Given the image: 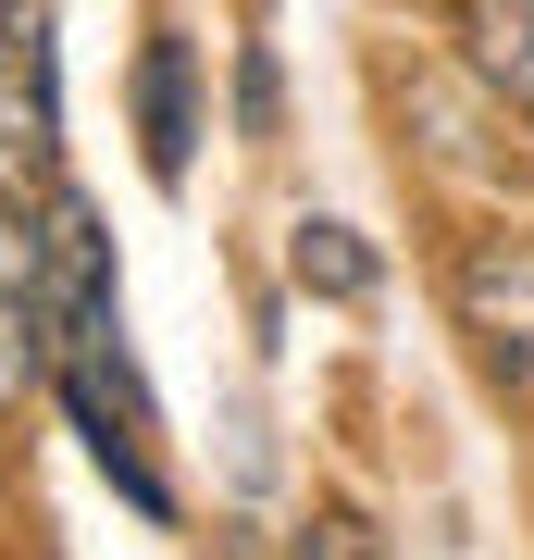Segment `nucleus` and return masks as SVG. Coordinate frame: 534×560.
<instances>
[{"mask_svg": "<svg viewBox=\"0 0 534 560\" xmlns=\"http://www.w3.org/2000/svg\"><path fill=\"white\" fill-rule=\"evenodd\" d=\"M237 101H249V138H274V50H249V88H237Z\"/></svg>", "mask_w": 534, "mask_h": 560, "instance_id": "nucleus-9", "label": "nucleus"}, {"mask_svg": "<svg viewBox=\"0 0 534 560\" xmlns=\"http://www.w3.org/2000/svg\"><path fill=\"white\" fill-rule=\"evenodd\" d=\"M473 62L510 113H534V0H473Z\"/></svg>", "mask_w": 534, "mask_h": 560, "instance_id": "nucleus-6", "label": "nucleus"}, {"mask_svg": "<svg viewBox=\"0 0 534 560\" xmlns=\"http://www.w3.org/2000/svg\"><path fill=\"white\" fill-rule=\"evenodd\" d=\"M298 560H385V548H373V523H360V511H323V523H311V548H298Z\"/></svg>", "mask_w": 534, "mask_h": 560, "instance_id": "nucleus-8", "label": "nucleus"}, {"mask_svg": "<svg viewBox=\"0 0 534 560\" xmlns=\"http://www.w3.org/2000/svg\"><path fill=\"white\" fill-rule=\"evenodd\" d=\"M38 386V249H25V212L0 187V411Z\"/></svg>", "mask_w": 534, "mask_h": 560, "instance_id": "nucleus-5", "label": "nucleus"}, {"mask_svg": "<svg viewBox=\"0 0 534 560\" xmlns=\"http://www.w3.org/2000/svg\"><path fill=\"white\" fill-rule=\"evenodd\" d=\"M138 138H150V175H162V187H187L199 101H187V38H175V25H150V50H138Z\"/></svg>", "mask_w": 534, "mask_h": 560, "instance_id": "nucleus-4", "label": "nucleus"}, {"mask_svg": "<svg viewBox=\"0 0 534 560\" xmlns=\"http://www.w3.org/2000/svg\"><path fill=\"white\" fill-rule=\"evenodd\" d=\"M25 249H38V386H62V411H75L87 460L112 474L124 511H175V474H162V411H150V374L138 349H124V300H112V249H99V224L75 187H38V212H25Z\"/></svg>", "mask_w": 534, "mask_h": 560, "instance_id": "nucleus-1", "label": "nucleus"}, {"mask_svg": "<svg viewBox=\"0 0 534 560\" xmlns=\"http://www.w3.org/2000/svg\"><path fill=\"white\" fill-rule=\"evenodd\" d=\"M286 275L311 287V300H373V249H360L348 224H298V237H286Z\"/></svg>", "mask_w": 534, "mask_h": 560, "instance_id": "nucleus-7", "label": "nucleus"}, {"mask_svg": "<svg viewBox=\"0 0 534 560\" xmlns=\"http://www.w3.org/2000/svg\"><path fill=\"white\" fill-rule=\"evenodd\" d=\"M448 300H460V337H473V374L534 423V237H473Z\"/></svg>", "mask_w": 534, "mask_h": 560, "instance_id": "nucleus-2", "label": "nucleus"}, {"mask_svg": "<svg viewBox=\"0 0 534 560\" xmlns=\"http://www.w3.org/2000/svg\"><path fill=\"white\" fill-rule=\"evenodd\" d=\"M0 162L50 187L62 162V75H50V13L38 0H0Z\"/></svg>", "mask_w": 534, "mask_h": 560, "instance_id": "nucleus-3", "label": "nucleus"}]
</instances>
